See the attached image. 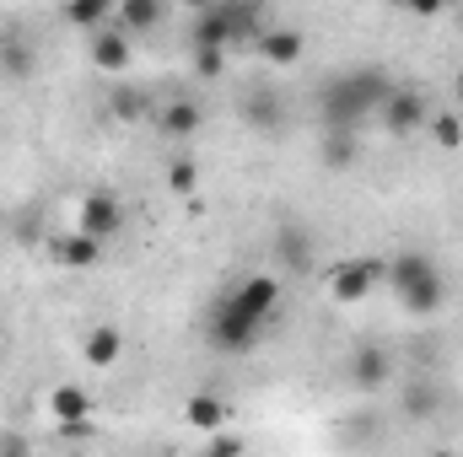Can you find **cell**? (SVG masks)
<instances>
[{
  "instance_id": "cell-1",
  "label": "cell",
  "mask_w": 463,
  "mask_h": 457,
  "mask_svg": "<svg viewBox=\"0 0 463 457\" xmlns=\"http://www.w3.org/2000/svg\"><path fill=\"white\" fill-rule=\"evenodd\" d=\"M275 312H280V275H242L227 296L216 302L205 340L216 344V350H227V355H242V350H253V344L264 340V329H269Z\"/></svg>"
},
{
  "instance_id": "cell-2",
  "label": "cell",
  "mask_w": 463,
  "mask_h": 457,
  "mask_svg": "<svg viewBox=\"0 0 463 457\" xmlns=\"http://www.w3.org/2000/svg\"><path fill=\"white\" fill-rule=\"evenodd\" d=\"M393 81L377 70V65H361V70H345L335 76L324 92H318V124L324 129H361V118L377 114L388 103Z\"/></svg>"
},
{
  "instance_id": "cell-3",
  "label": "cell",
  "mask_w": 463,
  "mask_h": 457,
  "mask_svg": "<svg viewBox=\"0 0 463 457\" xmlns=\"http://www.w3.org/2000/svg\"><path fill=\"white\" fill-rule=\"evenodd\" d=\"M388 285L399 291V307H404L410 318H437V312L448 307V275H442V264H437L426 247H404V253H393V264H388Z\"/></svg>"
},
{
  "instance_id": "cell-4",
  "label": "cell",
  "mask_w": 463,
  "mask_h": 457,
  "mask_svg": "<svg viewBox=\"0 0 463 457\" xmlns=\"http://www.w3.org/2000/svg\"><path fill=\"white\" fill-rule=\"evenodd\" d=\"M383 275H388V264H377V258H350V264H340V269L329 275V296L345 302V307H355V302H366V296L383 285Z\"/></svg>"
},
{
  "instance_id": "cell-5",
  "label": "cell",
  "mask_w": 463,
  "mask_h": 457,
  "mask_svg": "<svg viewBox=\"0 0 463 457\" xmlns=\"http://www.w3.org/2000/svg\"><path fill=\"white\" fill-rule=\"evenodd\" d=\"M103 247H109L103 237H92V231L76 227V231H65V237L49 242V258H54L60 269H98V264H103Z\"/></svg>"
},
{
  "instance_id": "cell-6",
  "label": "cell",
  "mask_w": 463,
  "mask_h": 457,
  "mask_svg": "<svg viewBox=\"0 0 463 457\" xmlns=\"http://www.w3.org/2000/svg\"><path fill=\"white\" fill-rule=\"evenodd\" d=\"M350 387H361V393H377V387H388L393 382V355L383 350V344H355V355H350Z\"/></svg>"
},
{
  "instance_id": "cell-7",
  "label": "cell",
  "mask_w": 463,
  "mask_h": 457,
  "mask_svg": "<svg viewBox=\"0 0 463 457\" xmlns=\"http://www.w3.org/2000/svg\"><path fill=\"white\" fill-rule=\"evenodd\" d=\"M118 227H124V205H118V194H114V189H92V194L81 200V231H92V237L114 242Z\"/></svg>"
},
{
  "instance_id": "cell-8",
  "label": "cell",
  "mask_w": 463,
  "mask_h": 457,
  "mask_svg": "<svg viewBox=\"0 0 463 457\" xmlns=\"http://www.w3.org/2000/svg\"><path fill=\"white\" fill-rule=\"evenodd\" d=\"M442 404H448V393H442V382H431V377H410V382H404V393H399V415H404V420H415V425L437 420V415H442Z\"/></svg>"
},
{
  "instance_id": "cell-9",
  "label": "cell",
  "mask_w": 463,
  "mask_h": 457,
  "mask_svg": "<svg viewBox=\"0 0 463 457\" xmlns=\"http://www.w3.org/2000/svg\"><path fill=\"white\" fill-rule=\"evenodd\" d=\"M275 258H280L286 275H307V269H313V237H307V227L280 221V227H275Z\"/></svg>"
},
{
  "instance_id": "cell-10",
  "label": "cell",
  "mask_w": 463,
  "mask_h": 457,
  "mask_svg": "<svg viewBox=\"0 0 463 457\" xmlns=\"http://www.w3.org/2000/svg\"><path fill=\"white\" fill-rule=\"evenodd\" d=\"M377 114H383V124H388V135H415V129L431 118V114H426V98H420V92H399V87L388 92V103H383Z\"/></svg>"
},
{
  "instance_id": "cell-11",
  "label": "cell",
  "mask_w": 463,
  "mask_h": 457,
  "mask_svg": "<svg viewBox=\"0 0 463 457\" xmlns=\"http://www.w3.org/2000/svg\"><path fill=\"white\" fill-rule=\"evenodd\" d=\"M259 54H264L275 70H286V65H297V60L307 54V38H302L297 27H259Z\"/></svg>"
},
{
  "instance_id": "cell-12",
  "label": "cell",
  "mask_w": 463,
  "mask_h": 457,
  "mask_svg": "<svg viewBox=\"0 0 463 457\" xmlns=\"http://www.w3.org/2000/svg\"><path fill=\"white\" fill-rule=\"evenodd\" d=\"M0 76H11V81L38 76V54H33V43L22 33H0Z\"/></svg>"
},
{
  "instance_id": "cell-13",
  "label": "cell",
  "mask_w": 463,
  "mask_h": 457,
  "mask_svg": "<svg viewBox=\"0 0 463 457\" xmlns=\"http://www.w3.org/2000/svg\"><path fill=\"white\" fill-rule=\"evenodd\" d=\"M92 65L98 70H124L129 65V33L124 27H98L92 33Z\"/></svg>"
},
{
  "instance_id": "cell-14",
  "label": "cell",
  "mask_w": 463,
  "mask_h": 457,
  "mask_svg": "<svg viewBox=\"0 0 463 457\" xmlns=\"http://www.w3.org/2000/svg\"><path fill=\"white\" fill-rule=\"evenodd\" d=\"M49 415H54L60 425H81V420L92 415V398H87V387H76V382H60V387L49 393Z\"/></svg>"
},
{
  "instance_id": "cell-15",
  "label": "cell",
  "mask_w": 463,
  "mask_h": 457,
  "mask_svg": "<svg viewBox=\"0 0 463 457\" xmlns=\"http://www.w3.org/2000/svg\"><path fill=\"white\" fill-rule=\"evenodd\" d=\"M355 156H361V129H324V151H318V162H324L329 173H345Z\"/></svg>"
},
{
  "instance_id": "cell-16",
  "label": "cell",
  "mask_w": 463,
  "mask_h": 457,
  "mask_svg": "<svg viewBox=\"0 0 463 457\" xmlns=\"http://www.w3.org/2000/svg\"><path fill=\"white\" fill-rule=\"evenodd\" d=\"M184 420H189L194 431H216V425H227L232 420V404L227 398H216V393H194V398L184 404Z\"/></svg>"
},
{
  "instance_id": "cell-17",
  "label": "cell",
  "mask_w": 463,
  "mask_h": 457,
  "mask_svg": "<svg viewBox=\"0 0 463 457\" xmlns=\"http://www.w3.org/2000/svg\"><path fill=\"white\" fill-rule=\"evenodd\" d=\"M81 355H87V366H98V371H109L118 355H124V334H118L114 323H103V329H92L87 344H81Z\"/></svg>"
},
{
  "instance_id": "cell-18",
  "label": "cell",
  "mask_w": 463,
  "mask_h": 457,
  "mask_svg": "<svg viewBox=\"0 0 463 457\" xmlns=\"http://www.w3.org/2000/svg\"><path fill=\"white\" fill-rule=\"evenodd\" d=\"M200 124H205L200 103H167V108L156 114V129H162V135H173V140H189Z\"/></svg>"
},
{
  "instance_id": "cell-19",
  "label": "cell",
  "mask_w": 463,
  "mask_h": 457,
  "mask_svg": "<svg viewBox=\"0 0 463 457\" xmlns=\"http://www.w3.org/2000/svg\"><path fill=\"white\" fill-rule=\"evenodd\" d=\"M114 11H118V0H65V22H71V27H87V33L109 27Z\"/></svg>"
},
{
  "instance_id": "cell-20",
  "label": "cell",
  "mask_w": 463,
  "mask_h": 457,
  "mask_svg": "<svg viewBox=\"0 0 463 457\" xmlns=\"http://www.w3.org/2000/svg\"><path fill=\"white\" fill-rule=\"evenodd\" d=\"M162 22V0H118V27L124 33H151Z\"/></svg>"
},
{
  "instance_id": "cell-21",
  "label": "cell",
  "mask_w": 463,
  "mask_h": 457,
  "mask_svg": "<svg viewBox=\"0 0 463 457\" xmlns=\"http://www.w3.org/2000/svg\"><path fill=\"white\" fill-rule=\"evenodd\" d=\"M167 189H173L178 200H194V189H200V167H194V156H173V162H167Z\"/></svg>"
},
{
  "instance_id": "cell-22",
  "label": "cell",
  "mask_w": 463,
  "mask_h": 457,
  "mask_svg": "<svg viewBox=\"0 0 463 457\" xmlns=\"http://www.w3.org/2000/svg\"><path fill=\"white\" fill-rule=\"evenodd\" d=\"M248 124H253V129H280V98L253 92V98H248Z\"/></svg>"
},
{
  "instance_id": "cell-23",
  "label": "cell",
  "mask_w": 463,
  "mask_h": 457,
  "mask_svg": "<svg viewBox=\"0 0 463 457\" xmlns=\"http://www.w3.org/2000/svg\"><path fill=\"white\" fill-rule=\"evenodd\" d=\"M426 124H431V140H437L442 151H458L463 145V118L458 114H431Z\"/></svg>"
},
{
  "instance_id": "cell-24",
  "label": "cell",
  "mask_w": 463,
  "mask_h": 457,
  "mask_svg": "<svg viewBox=\"0 0 463 457\" xmlns=\"http://www.w3.org/2000/svg\"><path fill=\"white\" fill-rule=\"evenodd\" d=\"M227 70V49H216V43H194V76L200 81H216Z\"/></svg>"
},
{
  "instance_id": "cell-25",
  "label": "cell",
  "mask_w": 463,
  "mask_h": 457,
  "mask_svg": "<svg viewBox=\"0 0 463 457\" xmlns=\"http://www.w3.org/2000/svg\"><path fill=\"white\" fill-rule=\"evenodd\" d=\"M109 108H114V118H124V124H129V118L146 114V98H140V92H129V87H118L114 98H109Z\"/></svg>"
},
{
  "instance_id": "cell-26",
  "label": "cell",
  "mask_w": 463,
  "mask_h": 457,
  "mask_svg": "<svg viewBox=\"0 0 463 457\" xmlns=\"http://www.w3.org/2000/svg\"><path fill=\"white\" fill-rule=\"evenodd\" d=\"M448 5H453V0H404V11H410V16H420V22H431V16H442Z\"/></svg>"
},
{
  "instance_id": "cell-27",
  "label": "cell",
  "mask_w": 463,
  "mask_h": 457,
  "mask_svg": "<svg viewBox=\"0 0 463 457\" xmlns=\"http://www.w3.org/2000/svg\"><path fill=\"white\" fill-rule=\"evenodd\" d=\"M211 457H237L242 452V436H211V447H205Z\"/></svg>"
},
{
  "instance_id": "cell-28",
  "label": "cell",
  "mask_w": 463,
  "mask_h": 457,
  "mask_svg": "<svg viewBox=\"0 0 463 457\" xmlns=\"http://www.w3.org/2000/svg\"><path fill=\"white\" fill-rule=\"evenodd\" d=\"M184 5H189V11H205V5H216V0H184Z\"/></svg>"
},
{
  "instance_id": "cell-29",
  "label": "cell",
  "mask_w": 463,
  "mask_h": 457,
  "mask_svg": "<svg viewBox=\"0 0 463 457\" xmlns=\"http://www.w3.org/2000/svg\"><path fill=\"white\" fill-rule=\"evenodd\" d=\"M458 103H463V70H458Z\"/></svg>"
},
{
  "instance_id": "cell-30",
  "label": "cell",
  "mask_w": 463,
  "mask_h": 457,
  "mask_svg": "<svg viewBox=\"0 0 463 457\" xmlns=\"http://www.w3.org/2000/svg\"><path fill=\"white\" fill-rule=\"evenodd\" d=\"M0 360H5V340H0Z\"/></svg>"
},
{
  "instance_id": "cell-31",
  "label": "cell",
  "mask_w": 463,
  "mask_h": 457,
  "mask_svg": "<svg viewBox=\"0 0 463 457\" xmlns=\"http://www.w3.org/2000/svg\"><path fill=\"white\" fill-rule=\"evenodd\" d=\"M393 5H404V0H393Z\"/></svg>"
}]
</instances>
